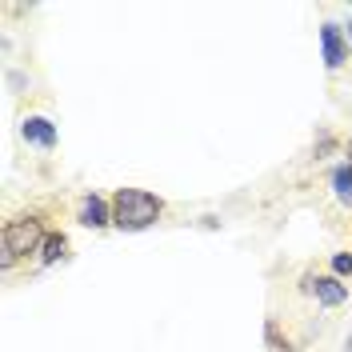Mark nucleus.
<instances>
[{
	"mask_svg": "<svg viewBox=\"0 0 352 352\" xmlns=\"http://www.w3.org/2000/svg\"><path fill=\"white\" fill-rule=\"evenodd\" d=\"M160 212H164V200L148 188H116L112 197V224L120 232H144L160 220Z\"/></svg>",
	"mask_w": 352,
	"mask_h": 352,
	"instance_id": "f257e3e1",
	"label": "nucleus"
},
{
	"mask_svg": "<svg viewBox=\"0 0 352 352\" xmlns=\"http://www.w3.org/2000/svg\"><path fill=\"white\" fill-rule=\"evenodd\" d=\"M44 224L36 217H16L4 224V236H0V268L8 272L12 264L21 261V256H28V252H41L44 244Z\"/></svg>",
	"mask_w": 352,
	"mask_h": 352,
	"instance_id": "f03ea898",
	"label": "nucleus"
},
{
	"mask_svg": "<svg viewBox=\"0 0 352 352\" xmlns=\"http://www.w3.org/2000/svg\"><path fill=\"white\" fill-rule=\"evenodd\" d=\"M300 288H305L308 296L316 300V305L324 308H340L349 300V285L340 280V276H320V272H305L300 276Z\"/></svg>",
	"mask_w": 352,
	"mask_h": 352,
	"instance_id": "7ed1b4c3",
	"label": "nucleus"
},
{
	"mask_svg": "<svg viewBox=\"0 0 352 352\" xmlns=\"http://www.w3.org/2000/svg\"><path fill=\"white\" fill-rule=\"evenodd\" d=\"M320 52H324V65H329L332 72L344 68V60H349V36H344L340 24H332V21L320 24Z\"/></svg>",
	"mask_w": 352,
	"mask_h": 352,
	"instance_id": "20e7f679",
	"label": "nucleus"
},
{
	"mask_svg": "<svg viewBox=\"0 0 352 352\" xmlns=\"http://www.w3.org/2000/svg\"><path fill=\"white\" fill-rule=\"evenodd\" d=\"M21 136L28 144H36V148H56V144H60V132H56V124H52L48 116H24Z\"/></svg>",
	"mask_w": 352,
	"mask_h": 352,
	"instance_id": "39448f33",
	"label": "nucleus"
},
{
	"mask_svg": "<svg viewBox=\"0 0 352 352\" xmlns=\"http://www.w3.org/2000/svg\"><path fill=\"white\" fill-rule=\"evenodd\" d=\"M76 220H80L85 228H109L112 224V200H104L100 192H88V197L80 200Z\"/></svg>",
	"mask_w": 352,
	"mask_h": 352,
	"instance_id": "423d86ee",
	"label": "nucleus"
},
{
	"mask_svg": "<svg viewBox=\"0 0 352 352\" xmlns=\"http://www.w3.org/2000/svg\"><path fill=\"white\" fill-rule=\"evenodd\" d=\"M329 180H332L336 200H340V204H352V164H349V160H344V164H336Z\"/></svg>",
	"mask_w": 352,
	"mask_h": 352,
	"instance_id": "0eeeda50",
	"label": "nucleus"
},
{
	"mask_svg": "<svg viewBox=\"0 0 352 352\" xmlns=\"http://www.w3.org/2000/svg\"><path fill=\"white\" fill-rule=\"evenodd\" d=\"M65 252H68V241H65V232H48L41 244V264L48 268V264H56V261H65Z\"/></svg>",
	"mask_w": 352,
	"mask_h": 352,
	"instance_id": "6e6552de",
	"label": "nucleus"
},
{
	"mask_svg": "<svg viewBox=\"0 0 352 352\" xmlns=\"http://www.w3.org/2000/svg\"><path fill=\"white\" fill-rule=\"evenodd\" d=\"M332 276H340V280L352 276V252H336L332 256Z\"/></svg>",
	"mask_w": 352,
	"mask_h": 352,
	"instance_id": "1a4fd4ad",
	"label": "nucleus"
},
{
	"mask_svg": "<svg viewBox=\"0 0 352 352\" xmlns=\"http://www.w3.org/2000/svg\"><path fill=\"white\" fill-rule=\"evenodd\" d=\"M349 164H352V136H349Z\"/></svg>",
	"mask_w": 352,
	"mask_h": 352,
	"instance_id": "9d476101",
	"label": "nucleus"
},
{
	"mask_svg": "<svg viewBox=\"0 0 352 352\" xmlns=\"http://www.w3.org/2000/svg\"><path fill=\"white\" fill-rule=\"evenodd\" d=\"M344 36H349V41H352V24H349V32H344Z\"/></svg>",
	"mask_w": 352,
	"mask_h": 352,
	"instance_id": "9b49d317",
	"label": "nucleus"
},
{
	"mask_svg": "<svg viewBox=\"0 0 352 352\" xmlns=\"http://www.w3.org/2000/svg\"><path fill=\"white\" fill-rule=\"evenodd\" d=\"M349 352H352V336H349Z\"/></svg>",
	"mask_w": 352,
	"mask_h": 352,
	"instance_id": "f8f14e48",
	"label": "nucleus"
}]
</instances>
